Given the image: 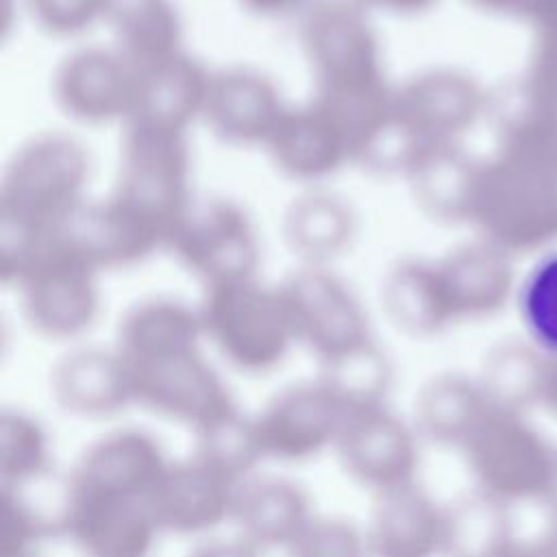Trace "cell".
I'll use <instances>...</instances> for the list:
<instances>
[{"instance_id": "9", "label": "cell", "mask_w": 557, "mask_h": 557, "mask_svg": "<svg viewBox=\"0 0 557 557\" xmlns=\"http://www.w3.org/2000/svg\"><path fill=\"white\" fill-rule=\"evenodd\" d=\"M490 409H481V403L472 394L459 389H433L416 409L418 429L433 442L463 444L474 435Z\"/></svg>"}, {"instance_id": "14", "label": "cell", "mask_w": 557, "mask_h": 557, "mask_svg": "<svg viewBox=\"0 0 557 557\" xmlns=\"http://www.w3.org/2000/svg\"><path fill=\"white\" fill-rule=\"evenodd\" d=\"M189 557H259V550L239 537L207 542L200 548H196Z\"/></svg>"}, {"instance_id": "3", "label": "cell", "mask_w": 557, "mask_h": 557, "mask_svg": "<svg viewBox=\"0 0 557 557\" xmlns=\"http://www.w3.org/2000/svg\"><path fill=\"white\" fill-rule=\"evenodd\" d=\"M63 524L85 557H144L159 527L148 498L67 492Z\"/></svg>"}, {"instance_id": "1", "label": "cell", "mask_w": 557, "mask_h": 557, "mask_svg": "<svg viewBox=\"0 0 557 557\" xmlns=\"http://www.w3.org/2000/svg\"><path fill=\"white\" fill-rule=\"evenodd\" d=\"M348 416L331 385L305 387L276 398L252 420V429L261 457L298 461L335 448Z\"/></svg>"}, {"instance_id": "11", "label": "cell", "mask_w": 557, "mask_h": 557, "mask_svg": "<svg viewBox=\"0 0 557 557\" xmlns=\"http://www.w3.org/2000/svg\"><path fill=\"white\" fill-rule=\"evenodd\" d=\"M287 553L289 557H370L366 535L337 518H313Z\"/></svg>"}, {"instance_id": "15", "label": "cell", "mask_w": 557, "mask_h": 557, "mask_svg": "<svg viewBox=\"0 0 557 557\" xmlns=\"http://www.w3.org/2000/svg\"><path fill=\"white\" fill-rule=\"evenodd\" d=\"M26 557H33V555H26Z\"/></svg>"}, {"instance_id": "12", "label": "cell", "mask_w": 557, "mask_h": 557, "mask_svg": "<svg viewBox=\"0 0 557 557\" xmlns=\"http://www.w3.org/2000/svg\"><path fill=\"white\" fill-rule=\"evenodd\" d=\"M527 320L542 342L557 348V259L546 261L527 289Z\"/></svg>"}, {"instance_id": "10", "label": "cell", "mask_w": 557, "mask_h": 557, "mask_svg": "<svg viewBox=\"0 0 557 557\" xmlns=\"http://www.w3.org/2000/svg\"><path fill=\"white\" fill-rule=\"evenodd\" d=\"M0 440V472L4 490H20L46 470V435L28 416L4 413Z\"/></svg>"}, {"instance_id": "13", "label": "cell", "mask_w": 557, "mask_h": 557, "mask_svg": "<svg viewBox=\"0 0 557 557\" xmlns=\"http://www.w3.org/2000/svg\"><path fill=\"white\" fill-rule=\"evenodd\" d=\"M41 535L37 513L28 509L20 494L2 487V557H26Z\"/></svg>"}, {"instance_id": "2", "label": "cell", "mask_w": 557, "mask_h": 557, "mask_svg": "<svg viewBox=\"0 0 557 557\" xmlns=\"http://www.w3.org/2000/svg\"><path fill=\"white\" fill-rule=\"evenodd\" d=\"M335 450L346 474L376 494L413 483L418 461L413 431L387 409L350 413Z\"/></svg>"}, {"instance_id": "4", "label": "cell", "mask_w": 557, "mask_h": 557, "mask_svg": "<svg viewBox=\"0 0 557 557\" xmlns=\"http://www.w3.org/2000/svg\"><path fill=\"white\" fill-rule=\"evenodd\" d=\"M237 490L239 483L191 457L168 463L148 503L159 531L194 535L233 520Z\"/></svg>"}, {"instance_id": "6", "label": "cell", "mask_w": 557, "mask_h": 557, "mask_svg": "<svg viewBox=\"0 0 557 557\" xmlns=\"http://www.w3.org/2000/svg\"><path fill=\"white\" fill-rule=\"evenodd\" d=\"M168 461L159 444L139 431H120L94 444L76 463L67 492L148 498Z\"/></svg>"}, {"instance_id": "7", "label": "cell", "mask_w": 557, "mask_h": 557, "mask_svg": "<svg viewBox=\"0 0 557 557\" xmlns=\"http://www.w3.org/2000/svg\"><path fill=\"white\" fill-rule=\"evenodd\" d=\"M363 535L370 557H433L446 548V516L409 483L376 494Z\"/></svg>"}, {"instance_id": "5", "label": "cell", "mask_w": 557, "mask_h": 557, "mask_svg": "<svg viewBox=\"0 0 557 557\" xmlns=\"http://www.w3.org/2000/svg\"><path fill=\"white\" fill-rule=\"evenodd\" d=\"M466 448L481 487L492 498L531 494L546 476L540 440L507 411H490Z\"/></svg>"}, {"instance_id": "8", "label": "cell", "mask_w": 557, "mask_h": 557, "mask_svg": "<svg viewBox=\"0 0 557 557\" xmlns=\"http://www.w3.org/2000/svg\"><path fill=\"white\" fill-rule=\"evenodd\" d=\"M313 518L307 494L289 481L246 479L237 490L233 520L242 527V540L257 550H287Z\"/></svg>"}]
</instances>
